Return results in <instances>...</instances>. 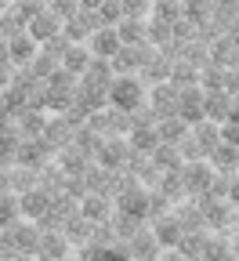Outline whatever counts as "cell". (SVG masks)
<instances>
[{"instance_id":"obj_25","label":"cell","mask_w":239,"mask_h":261,"mask_svg":"<svg viewBox=\"0 0 239 261\" xmlns=\"http://www.w3.org/2000/svg\"><path fill=\"white\" fill-rule=\"evenodd\" d=\"M192 135H196V138H199L203 145H207V149H214V145L221 142V123L207 116V120H199V123H192Z\"/></svg>"},{"instance_id":"obj_42","label":"cell","mask_w":239,"mask_h":261,"mask_svg":"<svg viewBox=\"0 0 239 261\" xmlns=\"http://www.w3.org/2000/svg\"><path fill=\"white\" fill-rule=\"evenodd\" d=\"M228 120H235V123H239V94H235V102H232V113H228Z\"/></svg>"},{"instance_id":"obj_39","label":"cell","mask_w":239,"mask_h":261,"mask_svg":"<svg viewBox=\"0 0 239 261\" xmlns=\"http://www.w3.org/2000/svg\"><path fill=\"white\" fill-rule=\"evenodd\" d=\"M225 87H228L232 94H239V65H232V69H228V80H225Z\"/></svg>"},{"instance_id":"obj_26","label":"cell","mask_w":239,"mask_h":261,"mask_svg":"<svg viewBox=\"0 0 239 261\" xmlns=\"http://www.w3.org/2000/svg\"><path fill=\"white\" fill-rule=\"evenodd\" d=\"M170 40H174V22H167V18H149V44L167 47Z\"/></svg>"},{"instance_id":"obj_32","label":"cell","mask_w":239,"mask_h":261,"mask_svg":"<svg viewBox=\"0 0 239 261\" xmlns=\"http://www.w3.org/2000/svg\"><path fill=\"white\" fill-rule=\"evenodd\" d=\"M170 211H174V200L163 189H149V221L160 218V214H170Z\"/></svg>"},{"instance_id":"obj_14","label":"cell","mask_w":239,"mask_h":261,"mask_svg":"<svg viewBox=\"0 0 239 261\" xmlns=\"http://www.w3.org/2000/svg\"><path fill=\"white\" fill-rule=\"evenodd\" d=\"M94 225H98V221H91L87 214H73L69 221L62 225V232H65V240L73 243V250H76V247H84V243L94 236Z\"/></svg>"},{"instance_id":"obj_34","label":"cell","mask_w":239,"mask_h":261,"mask_svg":"<svg viewBox=\"0 0 239 261\" xmlns=\"http://www.w3.org/2000/svg\"><path fill=\"white\" fill-rule=\"evenodd\" d=\"M98 18H101V25H116L123 18V4H120V0H101Z\"/></svg>"},{"instance_id":"obj_36","label":"cell","mask_w":239,"mask_h":261,"mask_svg":"<svg viewBox=\"0 0 239 261\" xmlns=\"http://www.w3.org/2000/svg\"><path fill=\"white\" fill-rule=\"evenodd\" d=\"M123 4V15L130 18H149L152 15V0H120Z\"/></svg>"},{"instance_id":"obj_46","label":"cell","mask_w":239,"mask_h":261,"mask_svg":"<svg viewBox=\"0 0 239 261\" xmlns=\"http://www.w3.org/2000/svg\"><path fill=\"white\" fill-rule=\"evenodd\" d=\"M152 4H156V0H152Z\"/></svg>"},{"instance_id":"obj_23","label":"cell","mask_w":239,"mask_h":261,"mask_svg":"<svg viewBox=\"0 0 239 261\" xmlns=\"http://www.w3.org/2000/svg\"><path fill=\"white\" fill-rule=\"evenodd\" d=\"M18 218H22V196H18L15 189L0 192V225H11V221H18Z\"/></svg>"},{"instance_id":"obj_24","label":"cell","mask_w":239,"mask_h":261,"mask_svg":"<svg viewBox=\"0 0 239 261\" xmlns=\"http://www.w3.org/2000/svg\"><path fill=\"white\" fill-rule=\"evenodd\" d=\"M160 142H163V138H160V127H156V123H152V127H134V130H130V145L138 149V152H152Z\"/></svg>"},{"instance_id":"obj_3","label":"cell","mask_w":239,"mask_h":261,"mask_svg":"<svg viewBox=\"0 0 239 261\" xmlns=\"http://www.w3.org/2000/svg\"><path fill=\"white\" fill-rule=\"evenodd\" d=\"M130 152H134V145H130V135H105L101 138V149H98V163H105V167H123V163L130 160Z\"/></svg>"},{"instance_id":"obj_8","label":"cell","mask_w":239,"mask_h":261,"mask_svg":"<svg viewBox=\"0 0 239 261\" xmlns=\"http://www.w3.org/2000/svg\"><path fill=\"white\" fill-rule=\"evenodd\" d=\"M18 196H22V214L33 218V221H37L40 214H47L51 203H55V192H47L44 185H33V189H25V192H18Z\"/></svg>"},{"instance_id":"obj_17","label":"cell","mask_w":239,"mask_h":261,"mask_svg":"<svg viewBox=\"0 0 239 261\" xmlns=\"http://www.w3.org/2000/svg\"><path fill=\"white\" fill-rule=\"evenodd\" d=\"M232 102H235V94L228 91V87H214V91H207V116L210 120H228V113H232Z\"/></svg>"},{"instance_id":"obj_13","label":"cell","mask_w":239,"mask_h":261,"mask_svg":"<svg viewBox=\"0 0 239 261\" xmlns=\"http://www.w3.org/2000/svg\"><path fill=\"white\" fill-rule=\"evenodd\" d=\"M8 44H11V62H15V65H29L33 58H37V51H40V40L33 37L29 29H22V33H15V37H8Z\"/></svg>"},{"instance_id":"obj_45","label":"cell","mask_w":239,"mask_h":261,"mask_svg":"<svg viewBox=\"0 0 239 261\" xmlns=\"http://www.w3.org/2000/svg\"><path fill=\"white\" fill-rule=\"evenodd\" d=\"M0 37H4V33H0Z\"/></svg>"},{"instance_id":"obj_16","label":"cell","mask_w":239,"mask_h":261,"mask_svg":"<svg viewBox=\"0 0 239 261\" xmlns=\"http://www.w3.org/2000/svg\"><path fill=\"white\" fill-rule=\"evenodd\" d=\"M149 156H152V163H156L160 171H181L185 167V156H181L178 142H160Z\"/></svg>"},{"instance_id":"obj_35","label":"cell","mask_w":239,"mask_h":261,"mask_svg":"<svg viewBox=\"0 0 239 261\" xmlns=\"http://www.w3.org/2000/svg\"><path fill=\"white\" fill-rule=\"evenodd\" d=\"M189 40H196V22L189 18V15H181L178 22H174V44H189Z\"/></svg>"},{"instance_id":"obj_7","label":"cell","mask_w":239,"mask_h":261,"mask_svg":"<svg viewBox=\"0 0 239 261\" xmlns=\"http://www.w3.org/2000/svg\"><path fill=\"white\" fill-rule=\"evenodd\" d=\"M87 47H91L98 58H113V55L123 47L120 29H116V25H101V29H94L91 37H87Z\"/></svg>"},{"instance_id":"obj_15","label":"cell","mask_w":239,"mask_h":261,"mask_svg":"<svg viewBox=\"0 0 239 261\" xmlns=\"http://www.w3.org/2000/svg\"><path fill=\"white\" fill-rule=\"evenodd\" d=\"M210 232H214V228H192V232H185L181 243H178V254L181 257H207Z\"/></svg>"},{"instance_id":"obj_41","label":"cell","mask_w":239,"mask_h":261,"mask_svg":"<svg viewBox=\"0 0 239 261\" xmlns=\"http://www.w3.org/2000/svg\"><path fill=\"white\" fill-rule=\"evenodd\" d=\"M228 200H232V203L239 207V171L232 174V185H228Z\"/></svg>"},{"instance_id":"obj_22","label":"cell","mask_w":239,"mask_h":261,"mask_svg":"<svg viewBox=\"0 0 239 261\" xmlns=\"http://www.w3.org/2000/svg\"><path fill=\"white\" fill-rule=\"evenodd\" d=\"M40 185H44L47 192H55V196L65 189V171H62L58 160H47L44 167H40Z\"/></svg>"},{"instance_id":"obj_5","label":"cell","mask_w":239,"mask_h":261,"mask_svg":"<svg viewBox=\"0 0 239 261\" xmlns=\"http://www.w3.org/2000/svg\"><path fill=\"white\" fill-rule=\"evenodd\" d=\"M178 102H181V87H178L174 80H163V84H152V87H149V106H152L160 116L178 113Z\"/></svg>"},{"instance_id":"obj_28","label":"cell","mask_w":239,"mask_h":261,"mask_svg":"<svg viewBox=\"0 0 239 261\" xmlns=\"http://www.w3.org/2000/svg\"><path fill=\"white\" fill-rule=\"evenodd\" d=\"M199 65L196 62H189V58H178L174 62V73H170V80H174L178 87H185V84H199Z\"/></svg>"},{"instance_id":"obj_1","label":"cell","mask_w":239,"mask_h":261,"mask_svg":"<svg viewBox=\"0 0 239 261\" xmlns=\"http://www.w3.org/2000/svg\"><path fill=\"white\" fill-rule=\"evenodd\" d=\"M142 102H149V84L142 80V73H116L109 84V106H120L130 113Z\"/></svg>"},{"instance_id":"obj_10","label":"cell","mask_w":239,"mask_h":261,"mask_svg":"<svg viewBox=\"0 0 239 261\" xmlns=\"http://www.w3.org/2000/svg\"><path fill=\"white\" fill-rule=\"evenodd\" d=\"M113 211H116V200L109 192H87L80 200V214H87L91 221H109Z\"/></svg>"},{"instance_id":"obj_6","label":"cell","mask_w":239,"mask_h":261,"mask_svg":"<svg viewBox=\"0 0 239 261\" xmlns=\"http://www.w3.org/2000/svg\"><path fill=\"white\" fill-rule=\"evenodd\" d=\"M149 225H152V232H156V240H160V247H163V250L178 247V243H181V236H185V225L178 221V214H174V211L152 218Z\"/></svg>"},{"instance_id":"obj_44","label":"cell","mask_w":239,"mask_h":261,"mask_svg":"<svg viewBox=\"0 0 239 261\" xmlns=\"http://www.w3.org/2000/svg\"><path fill=\"white\" fill-rule=\"evenodd\" d=\"M11 4H15V0H0V11H8Z\"/></svg>"},{"instance_id":"obj_19","label":"cell","mask_w":239,"mask_h":261,"mask_svg":"<svg viewBox=\"0 0 239 261\" xmlns=\"http://www.w3.org/2000/svg\"><path fill=\"white\" fill-rule=\"evenodd\" d=\"M116 29H120V40H123V44H142V40H149V18H130V15H123V18L116 22Z\"/></svg>"},{"instance_id":"obj_2","label":"cell","mask_w":239,"mask_h":261,"mask_svg":"<svg viewBox=\"0 0 239 261\" xmlns=\"http://www.w3.org/2000/svg\"><path fill=\"white\" fill-rule=\"evenodd\" d=\"M214 174H218V171H214V163H210V160H189L185 167H181V178H185V189H189L192 200L207 196V189H210Z\"/></svg>"},{"instance_id":"obj_27","label":"cell","mask_w":239,"mask_h":261,"mask_svg":"<svg viewBox=\"0 0 239 261\" xmlns=\"http://www.w3.org/2000/svg\"><path fill=\"white\" fill-rule=\"evenodd\" d=\"M58 65H62V55H51V51H44V47H40V51H37V58L29 62V69L37 73L40 80H47V76L58 69Z\"/></svg>"},{"instance_id":"obj_33","label":"cell","mask_w":239,"mask_h":261,"mask_svg":"<svg viewBox=\"0 0 239 261\" xmlns=\"http://www.w3.org/2000/svg\"><path fill=\"white\" fill-rule=\"evenodd\" d=\"M152 123H160V113H156L149 102H142V106L130 109V130H134V127H152Z\"/></svg>"},{"instance_id":"obj_20","label":"cell","mask_w":239,"mask_h":261,"mask_svg":"<svg viewBox=\"0 0 239 261\" xmlns=\"http://www.w3.org/2000/svg\"><path fill=\"white\" fill-rule=\"evenodd\" d=\"M207 160L214 163V171H239V145H232V142H218V145L210 149Z\"/></svg>"},{"instance_id":"obj_11","label":"cell","mask_w":239,"mask_h":261,"mask_svg":"<svg viewBox=\"0 0 239 261\" xmlns=\"http://www.w3.org/2000/svg\"><path fill=\"white\" fill-rule=\"evenodd\" d=\"M69 254H73V243L65 240L62 228H44V232H40L37 257H69Z\"/></svg>"},{"instance_id":"obj_21","label":"cell","mask_w":239,"mask_h":261,"mask_svg":"<svg viewBox=\"0 0 239 261\" xmlns=\"http://www.w3.org/2000/svg\"><path fill=\"white\" fill-rule=\"evenodd\" d=\"M91 58H94V51H91L87 44H73L69 51L62 55V65H65V69H73L76 76H84L87 65H91Z\"/></svg>"},{"instance_id":"obj_30","label":"cell","mask_w":239,"mask_h":261,"mask_svg":"<svg viewBox=\"0 0 239 261\" xmlns=\"http://www.w3.org/2000/svg\"><path fill=\"white\" fill-rule=\"evenodd\" d=\"M181 15H185V0H156L149 18H167V22H178Z\"/></svg>"},{"instance_id":"obj_4","label":"cell","mask_w":239,"mask_h":261,"mask_svg":"<svg viewBox=\"0 0 239 261\" xmlns=\"http://www.w3.org/2000/svg\"><path fill=\"white\" fill-rule=\"evenodd\" d=\"M178 113H181L189 123H199V120H207V87H203V84H185V87H181V102H178Z\"/></svg>"},{"instance_id":"obj_12","label":"cell","mask_w":239,"mask_h":261,"mask_svg":"<svg viewBox=\"0 0 239 261\" xmlns=\"http://www.w3.org/2000/svg\"><path fill=\"white\" fill-rule=\"evenodd\" d=\"M62 25H65V18H62L55 8H47V11H40V15H33V18H29V33H33V37H37L40 44L51 40L55 33H62Z\"/></svg>"},{"instance_id":"obj_18","label":"cell","mask_w":239,"mask_h":261,"mask_svg":"<svg viewBox=\"0 0 239 261\" xmlns=\"http://www.w3.org/2000/svg\"><path fill=\"white\" fill-rule=\"evenodd\" d=\"M160 138L163 142H181L185 135H189V130H192V123L181 116V113H170V116H160Z\"/></svg>"},{"instance_id":"obj_40","label":"cell","mask_w":239,"mask_h":261,"mask_svg":"<svg viewBox=\"0 0 239 261\" xmlns=\"http://www.w3.org/2000/svg\"><path fill=\"white\" fill-rule=\"evenodd\" d=\"M11 120H15V116H11V109H8L4 102H0V135H4V130L11 127Z\"/></svg>"},{"instance_id":"obj_37","label":"cell","mask_w":239,"mask_h":261,"mask_svg":"<svg viewBox=\"0 0 239 261\" xmlns=\"http://www.w3.org/2000/svg\"><path fill=\"white\" fill-rule=\"evenodd\" d=\"M40 47H44V51H51V55H65V51H69V47H73V40H69V37H65V29H62V33H55V37H51V40H44Z\"/></svg>"},{"instance_id":"obj_38","label":"cell","mask_w":239,"mask_h":261,"mask_svg":"<svg viewBox=\"0 0 239 261\" xmlns=\"http://www.w3.org/2000/svg\"><path fill=\"white\" fill-rule=\"evenodd\" d=\"M221 142L239 145V123H235V120H221Z\"/></svg>"},{"instance_id":"obj_43","label":"cell","mask_w":239,"mask_h":261,"mask_svg":"<svg viewBox=\"0 0 239 261\" xmlns=\"http://www.w3.org/2000/svg\"><path fill=\"white\" fill-rule=\"evenodd\" d=\"M232 257H239V228H235V236H232Z\"/></svg>"},{"instance_id":"obj_31","label":"cell","mask_w":239,"mask_h":261,"mask_svg":"<svg viewBox=\"0 0 239 261\" xmlns=\"http://www.w3.org/2000/svg\"><path fill=\"white\" fill-rule=\"evenodd\" d=\"M178 149H181V156H185V163H189V160H207V156H210V149H207V145H203V142H199V138L192 135V130H189V135H185V138L178 142Z\"/></svg>"},{"instance_id":"obj_29","label":"cell","mask_w":239,"mask_h":261,"mask_svg":"<svg viewBox=\"0 0 239 261\" xmlns=\"http://www.w3.org/2000/svg\"><path fill=\"white\" fill-rule=\"evenodd\" d=\"M214 11H218V0H185V15L196 25L207 22V18H214Z\"/></svg>"},{"instance_id":"obj_9","label":"cell","mask_w":239,"mask_h":261,"mask_svg":"<svg viewBox=\"0 0 239 261\" xmlns=\"http://www.w3.org/2000/svg\"><path fill=\"white\" fill-rule=\"evenodd\" d=\"M116 207L120 211H127V214H138V218H145L149 221V189L138 181V185H130V189H123L120 196H116Z\"/></svg>"}]
</instances>
